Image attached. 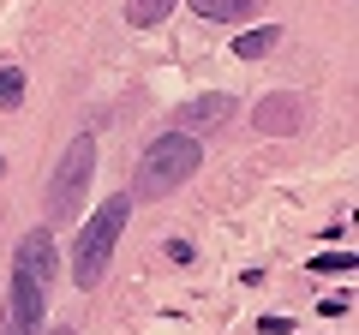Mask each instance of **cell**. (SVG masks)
I'll return each mask as SVG.
<instances>
[{
    "mask_svg": "<svg viewBox=\"0 0 359 335\" xmlns=\"http://www.w3.org/2000/svg\"><path fill=\"white\" fill-rule=\"evenodd\" d=\"M198 168H204L198 138H186V132H162V138L138 156V168H132V192H126V198H132V204H138V198H168V192H180V186L192 180Z\"/></svg>",
    "mask_w": 359,
    "mask_h": 335,
    "instance_id": "6da1fadb",
    "label": "cell"
},
{
    "mask_svg": "<svg viewBox=\"0 0 359 335\" xmlns=\"http://www.w3.org/2000/svg\"><path fill=\"white\" fill-rule=\"evenodd\" d=\"M126 221H132V198L120 192V198H102V210L78 228V245H72V282L78 287H96L108 275V258H114V240L126 233Z\"/></svg>",
    "mask_w": 359,
    "mask_h": 335,
    "instance_id": "7a4b0ae2",
    "label": "cell"
},
{
    "mask_svg": "<svg viewBox=\"0 0 359 335\" xmlns=\"http://www.w3.org/2000/svg\"><path fill=\"white\" fill-rule=\"evenodd\" d=\"M90 174H96V138H72L60 156V168H54L48 180V216L54 221H78V210H84V192H90Z\"/></svg>",
    "mask_w": 359,
    "mask_h": 335,
    "instance_id": "3957f363",
    "label": "cell"
},
{
    "mask_svg": "<svg viewBox=\"0 0 359 335\" xmlns=\"http://www.w3.org/2000/svg\"><path fill=\"white\" fill-rule=\"evenodd\" d=\"M42 294L48 287L36 275L13 270V287H6V311H0V335H36L42 329Z\"/></svg>",
    "mask_w": 359,
    "mask_h": 335,
    "instance_id": "277c9868",
    "label": "cell"
},
{
    "mask_svg": "<svg viewBox=\"0 0 359 335\" xmlns=\"http://www.w3.org/2000/svg\"><path fill=\"white\" fill-rule=\"evenodd\" d=\"M252 126L264 132V138H294V132L311 126V108H306V96H294V90H269L264 102L252 108Z\"/></svg>",
    "mask_w": 359,
    "mask_h": 335,
    "instance_id": "5b68a950",
    "label": "cell"
},
{
    "mask_svg": "<svg viewBox=\"0 0 359 335\" xmlns=\"http://www.w3.org/2000/svg\"><path fill=\"white\" fill-rule=\"evenodd\" d=\"M233 114H240V102H233L228 90H210V96H198V102H180V108H174V126H168V132H186V138H204V132L228 126Z\"/></svg>",
    "mask_w": 359,
    "mask_h": 335,
    "instance_id": "8992f818",
    "label": "cell"
},
{
    "mask_svg": "<svg viewBox=\"0 0 359 335\" xmlns=\"http://www.w3.org/2000/svg\"><path fill=\"white\" fill-rule=\"evenodd\" d=\"M13 270L36 275L42 287L54 282V233H48V228H30L25 240H18V258H13Z\"/></svg>",
    "mask_w": 359,
    "mask_h": 335,
    "instance_id": "52a82bcc",
    "label": "cell"
},
{
    "mask_svg": "<svg viewBox=\"0 0 359 335\" xmlns=\"http://www.w3.org/2000/svg\"><path fill=\"white\" fill-rule=\"evenodd\" d=\"M198 18H210V25H240V18H252L264 0H186Z\"/></svg>",
    "mask_w": 359,
    "mask_h": 335,
    "instance_id": "ba28073f",
    "label": "cell"
},
{
    "mask_svg": "<svg viewBox=\"0 0 359 335\" xmlns=\"http://www.w3.org/2000/svg\"><path fill=\"white\" fill-rule=\"evenodd\" d=\"M276 42H282V30H276V25H257V30H245V36H233V54H240V60H264Z\"/></svg>",
    "mask_w": 359,
    "mask_h": 335,
    "instance_id": "9c48e42d",
    "label": "cell"
},
{
    "mask_svg": "<svg viewBox=\"0 0 359 335\" xmlns=\"http://www.w3.org/2000/svg\"><path fill=\"white\" fill-rule=\"evenodd\" d=\"M174 6H180V0H126V25L132 30H150V25H162Z\"/></svg>",
    "mask_w": 359,
    "mask_h": 335,
    "instance_id": "30bf717a",
    "label": "cell"
},
{
    "mask_svg": "<svg viewBox=\"0 0 359 335\" xmlns=\"http://www.w3.org/2000/svg\"><path fill=\"white\" fill-rule=\"evenodd\" d=\"M18 96H25V72L18 66H0V108H18Z\"/></svg>",
    "mask_w": 359,
    "mask_h": 335,
    "instance_id": "8fae6325",
    "label": "cell"
},
{
    "mask_svg": "<svg viewBox=\"0 0 359 335\" xmlns=\"http://www.w3.org/2000/svg\"><path fill=\"white\" fill-rule=\"evenodd\" d=\"M311 270L318 275H347L353 270V252H323V258H311Z\"/></svg>",
    "mask_w": 359,
    "mask_h": 335,
    "instance_id": "7c38bea8",
    "label": "cell"
},
{
    "mask_svg": "<svg viewBox=\"0 0 359 335\" xmlns=\"http://www.w3.org/2000/svg\"><path fill=\"white\" fill-rule=\"evenodd\" d=\"M168 258H174V264H192L198 252H192V240H168Z\"/></svg>",
    "mask_w": 359,
    "mask_h": 335,
    "instance_id": "4fadbf2b",
    "label": "cell"
},
{
    "mask_svg": "<svg viewBox=\"0 0 359 335\" xmlns=\"http://www.w3.org/2000/svg\"><path fill=\"white\" fill-rule=\"evenodd\" d=\"M257 329H264V335H294V317H264Z\"/></svg>",
    "mask_w": 359,
    "mask_h": 335,
    "instance_id": "5bb4252c",
    "label": "cell"
},
{
    "mask_svg": "<svg viewBox=\"0 0 359 335\" xmlns=\"http://www.w3.org/2000/svg\"><path fill=\"white\" fill-rule=\"evenodd\" d=\"M48 335H78V329H72V323H54V329H48Z\"/></svg>",
    "mask_w": 359,
    "mask_h": 335,
    "instance_id": "9a60e30c",
    "label": "cell"
},
{
    "mask_svg": "<svg viewBox=\"0 0 359 335\" xmlns=\"http://www.w3.org/2000/svg\"><path fill=\"white\" fill-rule=\"evenodd\" d=\"M0 168H6V162H0Z\"/></svg>",
    "mask_w": 359,
    "mask_h": 335,
    "instance_id": "2e32d148",
    "label": "cell"
}]
</instances>
